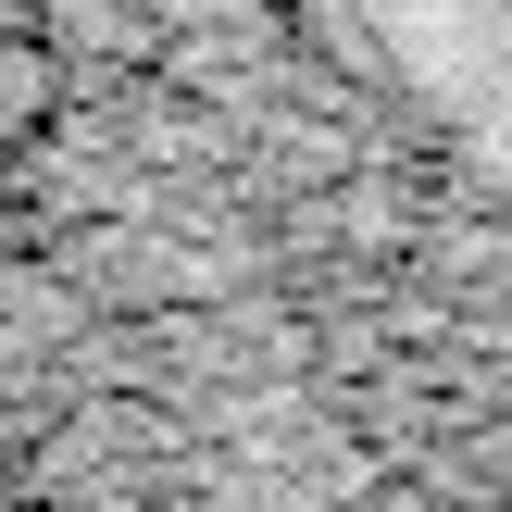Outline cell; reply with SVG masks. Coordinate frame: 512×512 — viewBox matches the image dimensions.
Wrapping results in <instances>:
<instances>
[{
    "mask_svg": "<svg viewBox=\"0 0 512 512\" xmlns=\"http://www.w3.org/2000/svg\"><path fill=\"white\" fill-rule=\"evenodd\" d=\"M363 63L512 238V0H350Z\"/></svg>",
    "mask_w": 512,
    "mask_h": 512,
    "instance_id": "1",
    "label": "cell"
}]
</instances>
